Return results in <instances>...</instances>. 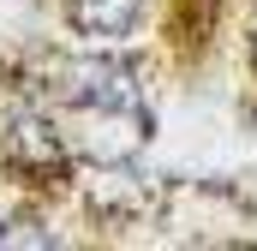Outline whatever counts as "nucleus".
I'll list each match as a JSON object with an SVG mask.
<instances>
[{"instance_id": "39448f33", "label": "nucleus", "mask_w": 257, "mask_h": 251, "mask_svg": "<svg viewBox=\"0 0 257 251\" xmlns=\"http://www.w3.org/2000/svg\"><path fill=\"white\" fill-rule=\"evenodd\" d=\"M18 245L48 251V245H54V233H48L36 215H18V221H6V227H0V251H18Z\"/></svg>"}, {"instance_id": "7ed1b4c3", "label": "nucleus", "mask_w": 257, "mask_h": 251, "mask_svg": "<svg viewBox=\"0 0 257 251\" xmlns=\"http://www.w3.org/2000/svg\"><path fill=\"white\" fill-rule=\"evenodd\" d=\"M6 150H12V162L30 168V174H60V168H66V144L36 120V114H12V126H6Z\"/></svg>"}, {"instance_id": "f03ea898", "label": "nucleus", "mask_w": 257, "mask_h": 251, "mask_svg": "<svg viewBox=\"0 0 257 251\" xmlns=\"http://www.w3.org/2000/svg\"><path fill=\"white\" fill-rule=\"evenodd\" d=\"M66 102L72 108H138L132 66H120V60H78V66H66Z\"/></svg>"}, {"instance_id": "20e7f679", "label": "nucleus", "mask_w": 257, "mask_h": 251, "mask_svg": "<svg viewBox=\"0 0 257 251\" xmlns=\"http://www.w3.org/2000/svg\"><path fill=\"white\" fill-rule=\"evenodd\" d=\"M144 18V0H72V24L84 36H126Z\"/></svg>"}, {"instance_id": "f257e3e1", "label": "nucleus", "mask_w": 257, "mask_h": 251, "mask_svg": "<svg viewBox=\"0 0 257 251\" xmlns=\"http://www.w3.org/2000/svg\"><path fill=\"white\" fill-rule=\"evenodd\" d=\"M150 138L144 108H72V144L84 162H126L132 150Z\"/></svg>"}]
</instances>
